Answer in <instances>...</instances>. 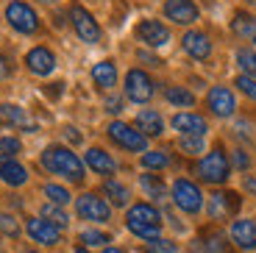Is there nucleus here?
I'll return each instance as SVG.
<instances>
[{
    "label": "nucleus",
    "instance_id": "8",
    "mask_svg": "<svg viewBox=\"0 0 256 253\" xmlns=\"http://www.w3.org/2000/svg\"><path fill=\"white\" fill-rule=\"evenodd\" d=\"M70 22H72V28H76V34L81 36V42H86V44L100 42V26H98V20L84 6H78V3L70 6Z\"/></svg>",
    "mask_w": 256,
    "mask_h": 253
},
{
    "label": "nucleus",
    "instance_id": "2",
    "mask_svg": "<svg viewBox=\"0 0 256 253\" xmlns=\"http://www.w3.org/2000/svg\"><path fill=\"white\" fill-rule=\"evenodd\" d=\"M126 226L140 240H145V242L156 240L162 231V212L156 209L154 203H134V206H128Z\"/></svg>",
    "mask_w": 256,
    "mask_h": 253
},
{
    "label": "nucleus",
    "instance_id": "9",
    "mask_svg": "<svg viewBox=\"0 0 256 253\" xmlns=\"http://www.w3.org/2000/svg\"><path fill=\"white\" fill-rule=\"evenodd\" d=\"M126 95L134 103H148L154 98V81L145 70H128L126 72Z\"/></svg>",
    "mask_w": 256,
    "mask_h": 253
},
{
    "label": "nucleus",
    "instance_id": "11",
    "mask_svg": "<svg viewBox=\"0 0 256 253\" xmlns=\"http://www.w3.org/2000/svg\"><path fill=\"white\" fill-rule=\"evenodd\" d=\"M206 106L214 117H231L237 112V98L228 86H212L209 95H206Z\"/></svg>",
    "mask_w": 256,
    "mask_h": 253
},
{
    "label": "nucleus",
    "instance_id": "10",
    "mask_svg": "<svg viewBox=\"0 0 256 253\" xmlns=\"http://www.w3.org/2000/svg\"><path fill=\"white\" fill-rule=\"evenodd\" d=\"M26 231L34 242H39V245H45V248H53L62 242V228H56L53 222L42 220V217H28Z\"/></svg>",
    "mask_w": 256,
    "mask_h": 253
},
{
    "label": "nucleus",
    "instance_id": "41",
    "mask_svg": "<svg viewBox=\"0 0 256 253\" xmlns=\"http://www.w3.org/2000/svg\"><path fill=\"white\" fill-rule=\"evenodd\" d=\"M8 72H12V64H8V58L0 53V78H8Z\"/></svg>",
    "mask_w": 256,
    "mask_h": 253
},
{
    "label": "nucleus",
    "instance_id": "13",
    "mask_svg": "<svg viewBox=\"0 0 256 253\" xmlns=\"http://www.w3.org/2000/svg\"><path fill=\"white\" fill-rule=\"evenodd\" d=\"M240 209V195L237 192H214L209 195V217L212 220H228Z\"/></svg>",
    "mask_w": 256,
    "mask_h": 253
},
{
    "label": "nucleus",
    "instance_id": "40",
    "mask_svg": "<svg viewBox=\"0 0 256 253\" xmlns=\"http://www.w3.org/2000/svg\"><path fill=\"white\" fill-rule=\"evenodd\" d=\"M106 112H109V114H120L122 112V98L112 95L109 100H106Z\"/></svg>",
    "mask_w": 256,
    "mask_h": 253
},
{
    "label": "nucleus",
    "instance_id": "24",
    "mask_svg": "<svg viewBox=\"0 0 256 253\" xmlns=\"http://www.w3.org/2000/svg\"><path fill=\"white\" fill-rule=\"evenodd\" d=\"M0 120L8 122V126H20V128H28V131H34V126L28 122L26 108L14 106V103H0Z\"/></svg>",
    "mask_w": 256,
    "mask_h": 253
},
{
    "label": "nucleus",
    "instance_id": "15",
    "mask_svg": "<svg viewBox=\"0 0 256 253\" xmlns=\"http://www.w3.org/2000/svg\"><path fill=\"white\" fill-rule=\"evenodd\" d=\"M26 67L34 76H50L56 70V56L48 48H34V50L26 53Z\"/></svg>",
    "mask_w": 256,
    "mask_h": 253
},
{
    "label": "nucleus",
    "instance_id": "7",
    "mask_svg": "<svg viewBox=\"0 0 256 253\" xmlns=\"http://www.w3.org/2000/svg\"><path fill=\"white\" fill-rule=\"evenodd\" d=\"M76 212L81 220H90V222H109L112 217V206L95 192H84L76 200Z\"/></svg>",
    "mask_w": 256,
    "mask_h": 253
},
{
    "label": "nucleus",
    "instance_id": "19",
    "mask_svg": "<svg viewBox=\"0 0 256 253\" xmlns=\"http://www.w3.org/2000/svg\"><path fill=\"white\" fill-rule=\"evenodd\" d=\"M84 164L90 167L92 172H98V176H112V172L117 170V162L112 158V153H106L103 148H90L86 156H84Z\"/></svg>",
    "mask_w": 256,
    "mask_h": 253
},
{
    "label": "nucleus",
    "instance_id": "48",
    "mask_svg": "<svg viewBox=\"0 0 256 253\" xmlns=\"http://www.w3.org/2000/svg\"><path fill=\"white\" fill-rule=\"evenodd\" d=\"M72 253H90V250H86V248H84V245H78V248H76V250H72Z\"/></svg>",
    "mask_w": 256,
    "mask_h": 253
},
{
    "label": "nucleus",
    "instance_id": "42",
    "mask_svg": "<svg viewBox=\"0 0 256 253\" xmlns=\"http://www.w3.org/2000/svg\"><path fill=\"white\" fill-rule=\"evenodd\" d=\"M64 136H67V140H70L72 145H81V134H78L76 128H67V131H64Z\"/></svg>",
    "mask_w": 256,
    "mask_h": 253
},
{
    "label": "nucleus",
    "instance_id": "29",
    "mask_svg": "<svg viewBox=\"0 0 256 253\" xmlns=\"http://www.w3.org/2000/svg\"><path fill=\"white\" fill-rule=\"evenodd\" d=\"M170 164V158H167L164 150H145L142 153V167L145 170H164Z\"/></svg>",
    "mask_w": 256,
    "mask_h": 253
},
{
    "label": "nucleus",
    "instance_id": "46",
    "mask_svg": "<svg viewBox=\"0 0 256 253\" xmlns=\"http://www.w3.org/2000/svg\"><path fill=\"white\" fill-rule=\"evenodd\" d=\"M58 86H62V84H50V89H48V92H50V95L56 98V95H58Z\"/></svg>",
    "mask_w": 256,
    "mask_h": 253
},
{
    "label": "nucleus",
    "instance_id": "37",
    "mask_svg": "<svg viewBox=\"0 0 256 253\" xmlns=\"http://www.w3.org/2000/svg\"><path fill=\"white\" fill-rule=\"evenodd\" d=\"M0 234L6 236H20V222L14 214H6V212H0Z\"/></svg>",
    "mask_w": 256,
    "mask_h": 253
},
{
    "label": "nucleus",
    "instance_id": "33",
    "mask_svg": "<svg viewBox=\"0 0 256 253\" xmlns=\"http://www.w3.org/2000/svg\"><path fill=\"white\" fill-rule=\"evenodd\" d=\"M145 253H178L173 240H164V236H156V240L145 242Z\"/></svg>",
    "mask_w": 256,
    "mask_h": 253
},
{
    "label": "nucleus",
    "instance_id": "39",
    "mask_svg": "<svg viewBox=\"0 0 256 253\" xmlns=\"http://www.w3.org/2000/svg\"><path fill=\"white\" fill-rule=\"evenodd\" d=\"M231 164L237 167V170H248V164H250L248 153H245V150H234V153H231Z\"/></svg>",
    "mask_w": 256,
    "mask_h": 253
},
{
    "label": "nucleus",
    "instance_id": "47",
    "mask_svg": "<svg viewBox=\"0 0 256 253\" xmlns=\"http://www.w3.org/2000/svg\"><path fill=\"white\" fill-rule=\"evenodd\" d=\"M36 3H42V6H53L56 0H36Z\"/></svg>",
    "mask_w": 256,
    "mask_h": 253
},
{
    "label": "nucleus",
    "instance_id": "31",
    "mask_svg": "<svg viewBox=\"0 0 256 253\" xmlns=\"http://www.w3.org/2000/svg\"><path fill=\"white\" fill-rule=\"evenodd\" d=\"M45 198H50L48 203H56V206H62V209L72 200V195L64 190V186H58V184H45Z\"/></svg>",
    "mask_w": 256,
    "mask_h": 253
},
{
    "label": "nucleus",
    "instance_id": "34",
    "mask_svg": "<svg viewBox=\"0 0 256 253\" xmlns=\"http://www.w3.org/2000/svg\"><path fill=\"white\" fill-rule=\"evenodd\" d=\"M81 242H84V248H95V245L106 248V242H112V236L106 234V231H95V228H90V231H81Z\"/></svg>",
    "mask_w": 256,
    "mask_h": 253
},
{
    "label": "nucleus",
    "instance_id": "30",
    "mask_svg": "<svg viewBox=\"0 0 256 253\" xmlns=\"http://www.w3.org/2000/svg\"><path fill=\"white\" fill-rule=\"evenodd\" d=\"M200 242H204L206 253H223L226 248H228V242H226V236L220 234V231H209V234H204Z\"/></svg>",
    "mask_w": 256,
    "mask_h": 253
},
{
    "label": "nucleus",
    "instance_id": "16",
    "mask_svg": "<svg viewBox=\"0 0 256 253\" xmlns=\"http://www.w3.org/2000/svg\"><path fill=\"white\" fill-rule=\"evenodd\" d=\"M173 128L181 134V136H204L206 131H209V126H206V120L200 117V114H192V112H181L173 117Z\"/></svg>",
    "mask_w": 256,
    "mask_h": 253
},
{
    "label": "nucleus",
    "instance_id": "23",
    "mask_svg": "<svg viewBox=\"0 0 256 253\" xmlns=\"http://www.w3.org/2000/svg\"><path fill=\"white\" fill-rule=\"evenodd\" d=\"M92 81L98 84L100 89H112L117 84V64L114 62H98L95 67H92Z\"/></svg>",
    "mask_w": 256,
    "mask_h": 253
},
{
    "label": "nucleus",
    "instance_id": "3",
    "mask_svg": "<svg viewBox=\"0 0 256 253\" xmlns=\"http://www.w3.org/2000/svg\"><path fill=\"white\" fill-rule=\"evenodd\" d=\"M195 172L200 176V181L206 184H226L231 176V162H228V153L223 150V145L212 148L204 158H200L198 164H195Z\"/></svg>",
    "mask_w": 256,
    "mask_h": 253
},
{
    "label": "nucleus",
    "instance_id": "50",
    "mask_svg": "<svg viewBox=\"0 0 256 253\" xmlns=\"http://www.w3.org/2000/svg\"><path fill=\"white\" fill-rule=\"evenodd\" d=\"M20 253H36V250H20Z\"/></svg>",
    "mask_w": 256,
    "mask_h": 253
},
{
    "label": "nucleus",
    "instance_id": "25",
    "mask_svg": "<svg viewBox=\"0 0 256 253\" xmlns=\"http://www.w3.org/2000/svg\"><path fill=\"white\" fill-rule=\"evenodd\" d=\"M103 195L112 200V206H128V198H131V192H128L126 184L114 181V178H109V181L103 184Z\"/></svg>",
    "mask_w": 256,
    "mask_h": 253
},
{
    "label": "nucleus",
    "instance_id": "12",
    "mask_svg": "<svg viewBox=\"0 0 256 253\" xmlns=\"http://www.w3.org/2000/svg\"><path fill=\"white\" fill-rule=\"evenodd\" d=\"M136 36L148 48H164L170 42V28L164 22H159V20H142L140 26H136Z\"/></svg>",
    "mask_w": 256,
    "mask_h": 253
},
{
    "label": "nucleus",
    "instance_id": "49",
    "mask_svg": "<svg viewBox=\"0 0 256 253\" xmlns=\"http://www.w3.org/2000/svg\"><path fill=\"white\" fill-rule=\"evenodd\" d=\"M245 3H248V6H254V8H256V0H245Z\"/></svg>",
    "mask_w": 256,
    "mask_h": 253
},
{
    "label": "nucleus",
    "instance_id": "21",
    "mask_svg": "<svg viewBox=\"0 0 256 253\" xmlns=\"http://www.w3.org/2000/svg\"><path fill=\"white\" fill-rule=\"evenodd\" d=\"M136 131H142L145 136H162V134H164L162 114L154 112V108H142V112L136 114Z\"/></svg>",
    "mask_w": 256,
    "mask_h": 253
},
{
    "label": "nucleus",
    "instance_id": "36",
    "mask_svg": "<svg viewBox=\"0 0 256 253\" xmlns=\"http://www.w3.org/2000/svg\"><path fill=\"white\" fill-rule=\"evenodd\" d=\"M234 86H237L245 98H250V100L256 103V78H250V76H245V72H242V76H237Z\"/></svg>",
    "mask_w": 256,
    "mask_h": 253
},
{
    "label": "nucleus",
    "instance_id": "35",
    "mask_svg": "<svg viewBox=\"0 0 256 253\" xmlns=\"http://www.w3.org/2000/svg\"><path fill=\"white\" fill-rule=\"evenodd\" d=\"M178 148L186 156H198V153H204V136H181Z\"/></svg>",
    "mask_w": 256,
    "mask_h": 253
},
{
    "label": "nucleus",
    "instance_id": "22",
    "mask_svg": "<svg viewBox=\"0 0 256 253\" xmlns=\"http://www.w3.org/2000/svg\"><path fill=\"white\" fill-rule=\"evenodd\" d=\"M231 31L237 34L240 39H245V42L256 44V17L254 14H245V12H237L234 20H231Z\"/></svg>",
    "mask_w": 256,
    "mask_h": 253
},
{
    "label": "nucleus",
    "instance_id": "28",
    "mask_svg": "<svg viewBox=\"0 0 256 253\" xmlns=\"http://www.w3.org/2000/svg\"><path fill=\"white\" fill-rule=\"evenodd\" d=\"M164 98H167V103H173V106H184V108L195 106V95H192L186 86H167Z\"/></svg>",
    "mask_w": 256,
    "mask_h": 253
},
{
    "label": "nucleus",
    "instance_id": "6",
    "mask_svg": "<svg viewBox=\"0 0 256 253\" xmlns=\"http://www.w3.org/2000/svg\"><path fill=\"white\" fill-rule=\"evenodd\" d=\"M6 20H8V26L20 34H36L39 31V14L34 12L28 3H22V0H12V3H8Z\"/></svg>",
    "mask_w": 256,
    "mask_h": 253
},
{
    "label": "nucleus",
    "instance_id": "32",
    "mask_svg": "<svg viewBox=\"0 0 256 253\" xmlns=\"http://www.w3.org/2000/svg\"><path fill=\"white\" fill-rule=\"evenodd\" d=\"M237 64L245 70V76L256 78V50H250V48H242V50H237Z\"/></svg>",
    "mask_w": 256,
    "mask_h": 253
},
{
    "label": "nucleus",
    "instance_id": "5",
    "mask_svg": "<svg viewBox=\"0 0 256 253\" xmlns=\"http://www.w3.org/2000/svg\"><path fill=\"white\" fill-rule=\"evenodd\" d=\"M109 140L114 142V145H120L122 150H131V153H145L148 148V136L142 131H136L134 126H128V122H120L114 120L109 128Z\"/></svg>",
    "mask_w": 256,
    "mask_h": 253
},
{
    "label": "nucleus",
    "instance_id": "20",
    "mask_svg": "<svg viewBox=\"0 0 256 253\" xmlns=\"http://www.w3.org/2000/svg\"><path fill=\"white\" fill-rule=\"evenodd\" d=\"M0 178L8 184V186H22L28 181V170L20 164L14 156H0Z\"/></svg>",
    "mask_w": 256,
    "mask_h": 253
},
{
    "label": "nucleus",
    "instance_id": "43",
    "mask_svg": "<svg viewBox=\"0 0 256 253\" xmlns=\"http://www.w3.org/2000/svg\"><path fill=\"white\" fill-rule=\"evenodd\" d=\"M140 58H142V62H148L150 67H162V62H159L156 56H150V53H142V50H140Z\"/></svg>",
    "mask_w": 256,
    "mask_h": 253
},
{
    "label": "nucleus",
    "instance_id": "18",
    "mask_svg": "<svg viewBox=\"0 0 256 253\" xmlns=\"http://www.w3.org/2000/svg\"><path fill=\"white\" fill-rule=\"evenodd\" d=\"M231 242L242 250H256V222L254 220H234L231 222Z\"/></svg>",
    "mask_w": 256,
    "mask_h": 253
},
{
    "label": "nucleus",
    "instance_id": "14",
    "mask_svg": "<svg viewBox=\"0 0 256 253\" xmlns=\"http://www.w3.org/2000/svg\"><path fill=\"white\" fill-rule=\"evenodd\" d=\"M164 17L176 26H192L200 17L198 6L192 0H167L164 3Z\"/></svg>",
    "mask_w": 256,
    "mask_h": 253
},
{
    "label": "nucleus",
    "instance_id": "26",
    "mask_svg": "<svg viewBox=\"0 0 256 253\" xmlns=\"http://www.w3.org/2000/svg\"><path fill=\"white\" fill-rule=\"evenodd\" d=\"M140 184H142V190H145L148 198H154V200H164L167 190H164V181H162L159 176L145 172V176H140Z\"/></svg>",
    "mask_w": 256,
    "mask_h": 253
},
{
    "label": "nucleus",
    "instance_id": "1",
    "mask_svg": "<svg viewBox=\"0 0 256 253\" xmlns=\"http://www.w3.org/2000/svg\"><path fill=\"white\" fill-rule=\"evenodd\" d=\"M39 162H42V167H45L48 172L67 178L70 184H81L84 181V162L70 150V148L50 145V148H45L42 156H39Z\"/></svg>",
    "mask_w": 256,
    "mask_h": 253
},
{
    "label": "nucleus",
    "instance_id": "38",
    "mask_svg": "<svg viewBox=\"0 0 256 253\" xmlns=\"http://www.w3.org/2000/svg\"><path fill=\"white\" fill-rule=\"evenodd\" d=\"M22 150L17 136H0V156H17Z\"/></svg>",
    "mask_w": 256,
    "mask_h": 253
},
{
    "label": "nucleus",
    "instance_id": "27",
    "mask_svg": "<svg viewBox=\"0 0 256 253\" xmlns=\"http://www.w3.org/2000/svg\"><path fill=\"white\" fill-rule=\"evenodd\" d=\"M39 217L48 222H53L56 228H67L70 226V217H67V212L62 209V206H56V203H45L42 206V212H39Z\"/></svg>",
    "mask_w": 256,
    "mask_h": 253
},
{
    "label": "nucleus",
    "instance_id": "45",
    "mask_svg": "<svg viewBox=\"0 0 256 253\" xmlns=\"http://www.w3.org/2000/svg\"><path fill=\"white\" fill-rule=\"evenodd\" d=\"M103 253H126V250H122V248H112V245H106V248H103Z\"/></svg>",
    "mask_w": 256,
    "mask_h": 253
},
{
    "label": "nucleus",
    "instance_id": "17",
    "mask_svg": "<svg viewBox=\"0 0 256 253\" xmlns=\"http://www.w3.org/2000/svg\"><path fill=\"white\" fill-rule=\"evenodd\" d=\"M181 48H184L192 58H198V62L209 58V53H212V42L204 31H186L184 36H181Z\"/></svg>",
    "mask_w": 256,
    "mask_h": 253
},
{
    "label": "nucleus",
    "instance_id": "44",
    "mask_svg": "<svg viewBox=\"0 0 256 253\" xmlns=\"http://www.w3.org/2000/svg\"><path fill=\"white\" fill-rule=\"evenodd\" d=\"M245 190H248V192H256V178H245Z\"/></svg>",
    "mask_w": 256,
    "mask_h": 253
},
{
    "label": "nucleus",
    "instance_id": "4",
    "mask_svg": "<svg viewBox=\"0 0 256 253\" xmlns=\"http://www.w3.org/2000/svg\"><path fill=\"white\" fill-rule=\"evenodd\" d=\"M173 203L184 212V214H198V212L204 209V192H200V186L195 181H190V178H176Z\"/></svg>",
    "mask_w": 256,
    "mask_h": 253
}]
</instances>
